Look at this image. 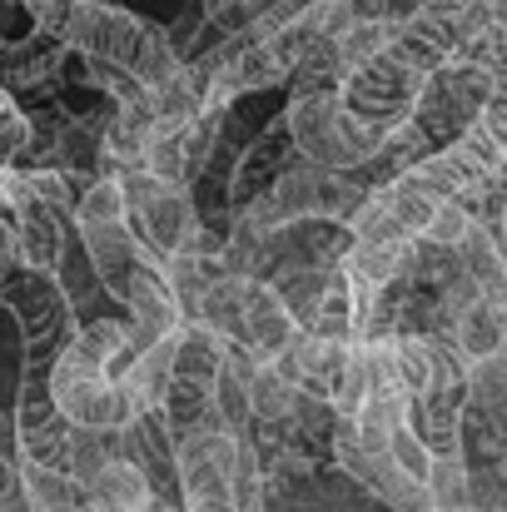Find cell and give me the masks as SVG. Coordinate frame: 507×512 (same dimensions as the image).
<instances>
[{"label": "cell", "mask_w": 507, "mask_h": 512, "mask_svg": "<svg viewBox=\"0 0 507 512\" xmlns=\"http://www.w3.org/2000/svg\"><path fill=\"white\" fill-rule=\"evenodd\" d=\"M408 418V393L403 388H368L363 403L353 408V438L368 448V453H383L393 428Z\"/></svg>", "instance_id": "9a60e30c"}, {"label": "cell", "mask_w": 507, "mask_h": 512, "mask_svg": "<svg viewBox=\"0 0 507 512\" xmlns=\"http://www.w3.org/2000/svg\"><path fill=\"white\" fill-rule=\"evenodd\" d=\"M179 334V329H174ZM174 334H160L155 343H145L125 368H120V383L130 388V398L140 403V413H160L169 393V373H174Z\"/></svg>", "instance_id": "4fadbf2b"}, {"label": "cell", "mask_w": 507, "mask_h": 512, "mask_svg": "<svg viewBox=\"0 0 507 512\" xmlns=\"http://www.w3.org/2000/svg\"><path fill=\"white\" fill-rule=\"evenodd\" d=\"M423 488H428V498H433L438 512H478L473 508V473H468V463H463V448L433 453Z\"/></svg>", "instance_id": "2e32d148"}, {"label": "cell", "mask_w": 507, "mask_h": 512, "mask_svg": "<svg viewBox=\"0 0 507 512\" xmlns=\"http://www.w3.org/2000/svg\"><path fill=\"white\" fill-rule=\"evenodd\" d=\"M299 398H304V393H299L274 363H254V368H249V418H259V423H284V418H294Z\"/></svg>", "instance_id": "e0dca14e"}, {"label": "cell", "mask_w": 507, "mask_h": 512, "mask_svg": "<svg viewBox=\"0 0 507 512\" xmlns=\"http://www.w3.org/2000/svg\"><path fill=\"white\" fill-rule=\"evenodd\" d=\"M473 224H478V219H473V209H468L463 199H438V209H433V219H428V229H423V244H433V249H458Z\"/></svg>", "instance_id": "7402d4cb"}, {"label": "cell", "mask_w": 507, "mask_h": 512, "mask_svg": "<svg viewBox=\"0 0 507 512\" xmlns=\"http://www.w3.org/2000/svg\"><path fill=\"white\" fill-rule=\"evenodd\" d=\"M155 135V115H150V100H120L105 135H100V160H105V174L125 170V165H140L145 160V145Z\"/></svg>", "instance_id": "8fae6325"}, {"label": "cell", "mask_w": 507, "mask_h": 512, "mask_svg": "<svg viewBox=\"0 0 507 512\" xmlns=\"http://www.w3.org/2000/svg\"><path fill=\"white\" fill-rule=\"evenodd\" d=\"M20 498L30 512H80L85 508V483H75L55 463L20 458Z\"/></svg>", "instance_id": "5bb4252c"}, {"label": "cell", "mask_w": 507, "mask_h": 512, "mask_svg": "<svg viewBox=\"0 0 507 512\" xmlns=\"http://www.w3.org/2000/svg\"><path fill=\"white\" fill-rule=\"evenodd\" d=\"M239 353L244 358H254V363H269L284 343L299 334V324H294V314L284 309V299H279V289L269 284V279H249L244 274V309H239Z\"/></svg>", "instance_id": "52a82bcc"}, {"label": "cell", "mask_w": 507, "mask_h": 512, "mask_svg": "<svg viewBox=\"0 0 507 512\" xmlns=\"http://www.w3.org/2000/svg\"><path fill=\"white\" fill-rule=\"evenodd\" d=\"M125 329L130 324H120V319H95V324L75 329L70 343L55 348V358L45 368V383H50V398L60 403V413L70 423L120 433V428H130L140 418V403L115 378V358L125 348Z\"/></svg>", "instance_id": "6da1fadb"}, {"label": "cell", "mask_w": 507, "mask_h": 512, "mask_svg": "<svg viewBox=\"0 0 507 512\" xmlns=\"http://www.w3.org/2000/svg\"><path fill=\"white\" fill-rule=\"evenodd\" d=\"M289 150H294V140H289V125L279 120V125H269L244 155H239V165H234V179H229V204H244L249 194H259L274 174H284V160H289Z\"/></svg>", "instance_id": "7c38bea8"}, {"label": "cell", "mask_w": 507, "mask_h": 512, "mask_svg": "<svg viewBox=\"0 0 507 512\" xmlns=\"http://www.w3.org/2000/svg\"><path fill=\"white\" fill-rule=\"evenodd\" d=\"M145 15L125 10L120 0H75V15L65 25V45H75L85 60H115L125 65L140 40Z\"/></svg>", "instance_id": "5b68a950"}, {"label": "cell", "mask_w": 507, "mask_h": 512, "mask_svg": "<svg viewBox=\"0 0 507 512\" xmlns=\"http://www.w3.org/2000/svg\"><path fill=\"white\" fill-rule=\"evenodd\" d=\"M428 70L398 60L393 50H378L373 60L353 65L343 80H338V100L358 115V120H373V125H403L413 115V100L423 90Z\"/></svg>", "instance_id": "3957f363"}, {"label": "cell", "mask_w": 507, "mask_h": 512, "mask_svg": "<svg viewBox=\"0 0 507 512\" xmlns=\"http://www.w3.org/2000/svg\"><path fill=\"white\" fill-rule=\"evenodd\" d=\"M20 5L35 15V25H40L45 35L65 40V25H70V15H75V0H20Z\"/></svg>", "instance_id": "d4e9b609"}, {"label": "cell", "mask_w": 507, "mask_h": 512, "mask_svg": "<svg viewBox=\"0 0 507 512\" xmlns=\"http://www.w3.org/2000/svg\"><path fill=\"white\" fill-rule=\"evenodd\" d=\"M150 174L160 179H174L184 184L189 179V125H174V130H155L150 145H145V160H140Z\"/></svg>", "instance_id": "ffe728a7"}, {"label": "cell", "mask_w": 507, "mask_h": 512, "mask_svg": "<svg viewBox=\"0 0 507 512\" xmlns=\"http://www.w3.org/2000/svg\"><path fill=\"white\" fill-rule=\"evenodd\" d=\"M25 135H30V115H20V105L0 110V165H20Z\"/></svg>", "instance_id": "cb8c5ba5"}, {"label": "cell", "mask_w": 507, "mask_h": 512, "mask_svg": "<svg viewBox=\"0 0 507 512\" xmlns=\"http://www.w3.org/2000/svg\"><path fill=\"white\" fill-rule=\"evenodd\" d=\"M20 264V249H15V224H5V214H0V284L10 279V269Z\"/></svg>", "instance_id": "484cf974"}, {"label": "cell", "mask_w": 507, "mask_h": 512, "mask_svg": "<svg viewBox=\"0 0 507 512\" xmlns=\"http://www.w3.org/2000/svg\"><path fill=\"white\" fill-rule=\"evenodd\" d=\"M184 65V55L174 50V40H169L165 25H155V20H145L140 25V40H135V50H130V60H125V70L150 90V85H160V80H169L174 70Z\"/></svg>", "instance_id": "d6986e66"}, {"label": "cell", "mask_w": 507, "mask_h": 512, "mask_svg": "<svg viewBox=\"0 0 507 512\" xmlns=\"http://www.w3.org/2000/svg\"><path fill=\"white\" fill-rule=\"evenodd\" d=\"M75 234H80V249H85L95 279L110 294H125L130 274L145 264V249H140L130 219H75Z\"/></svg>", "instance_id": "ba28073f"}, {"label": "cell", "mask_w": 507, "mask_h": 512, "mask_svg": "<svg viewBox=\"0 0 507 512\" xmlns=\"http://www.w3.org/2000/svg\"><path fill=\"white\" fill-rule=\"evenodd\" d=\"M120 453V433H105V428H85V423H70L65 433V458L60 468L75 478V483H90L110 458Z\"/></svg>", "instance_id": "ac0fdd59"}, {"label": "cell", "mask_w": 507, "mask_h": 512, "mask_svg": "<svg viewBox=\"0 0 507 512\" xmlns=\"http://www.w3.org/2000/svg\"><path fill=\"white\" fill-rule=\"evenodd\" d=\"M284 125H289V140L299 150V160H314V165H329V170H363L378 160L383 140L393 135L388 125H373V120H358L338 90H304L289 100L284 110Z\"/></svg>", "instance_id": "7a4b0ae2"}, {"label": "cell", "mask_w": 507, "mask_h": 512, "mask_svg": "<svg viewBox=\"0 0 507 512\" xmlns=\"http://www.w3.org/2000/svg\"><path fill=\"white\" fill-rule=\"evenodd\" d=\"M229 503H234V512H264V468L244 438H239L234 473H229Z\"/></svg>", "instance_id": "44dd1931"}, {"label": "cell", "mask_w": 507, "mask_h": 512, "mask_svg": "<svg viewBox=\"0 0 507 512\" xmlns=\"http://www.w3.org/2000/svg\"><path fill=\"white\" fill-rule=\"evenodd\" d=\"M50 368V363H45ZM65 433H70V418L60 413V403L50 398V383L45 373H30L25 388H20V403H15V443H20V458H35V463H55L65 458Z\"/></svg>", "instance_id": "8992f818"}, {"label": "cell", "mask_w": 507, "mask_h": 512, "mask_svg": "<svg viewBox=\"0 0 507 512\" xmlns=\"http://www.w3.org/2000/svg\"><path fill=\"white\" fill-rule=\"evenodd\" d=\"M383 453H388V458H393V463H398L408 478H418V483L428 478V463H433V453H428V443H423V438L408 428V418L393 428V438H388V448H383Z\"/></svg>", "instance_id": "603a6c76"}, {"label": "cell", "mask_w": 507, "mask_h": 512, "mask_svg": "<svg viewBox=\"0 0 507 512\" xmlns=\"http://www.w3.org/2000/svg\"><path fill=\"white\" fill-rule=\"evenodd\" d=\"M15 214V249H20V269H40V274H55V259L70 239V214H60L55 204L45 199H25L10 209Z\"/></svg>", "instance_id": "9c48e42d"}, {"label": "cell", "mask_w": 507, "mask_h": 512, "mask_svg": "<svg viewBox=\"0 0 507 512\" xmlns=\"http://www.w3.org/2000/svg\"><path fill=\"white\" fill-rule=\"evenodd\" d=\"M150 498H155V488H150L145 468L135 458H125V453H115L85 483V503L95 512H150Z\"/></svg>", "instance_id": "30bf717a"}, {"label": "cell", "mask_w": 507, "mask_h": 512, "mask_svg": "<svg viewBox=\"0 0 507 512\" xmlns=\"http://www.w3.org/2000/svg\"><path fill=\"white\" fill-rule=\"evenodd\" d=\"M239 438L224 428H194L174 448V483L189 498H229V473H234Z\"/></svg>", "instance_id": "277c9868"}]
</instances>
